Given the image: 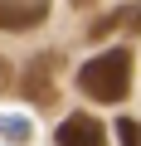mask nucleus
<instances>
[{
    "label": "nucleus",
    "instance_id": "nucleus-1",
    "mask_svg": "<svg viewBox=\"0 0 141 146\" xmlns=\"http://www.w3.org/2000/svg\"><path fill=\"white\" fill-rule=\"evenodd\" d=\"M78 88L93 102H122L126 88H131V54L126 49H107V54L88 58L78 68Z\"/></svg>",
    "mask_w": 141,
    "mask_h": 146
},
{
    "label": "nucleus",
    "instance_id": "nucleus-2",
    "mask_svg": "<svg viewBox=\"0 0 141 146\" xmlns=\"http://www.w3.org/2000/svg\"><path fill=\"white\" fill-rule=\"evenodd\" d=\"M54 136H58V146H107V131H102V122H97V117H88V112L63 117Z\"/></svg>",
    "mask_w": 141,
    "mask_h": 146
},
{
    "label": "nucleus",
    "instance_id": "nucleus-3",
    "mask_svg": "<svg viewBox=\"0 0 141 146\" xmlns=\"http://www.w3.org/2000/svg\"><path fill=\"white\" fill-rule=\"evenodd\" d=\"M49 15L44 0H0V29H34Z\"/></svg>",
    "mask_w": 141,
    "mask_h": 146
},
{
    "label": "nucleus",
    "instance_id": "nucleus-4",
    "mask_svg": "<svg viewBox=\"0 0 141 146\" xmlns=\"http://www.w3.org/2000/svg\"><path fill=\"white\" fill-rule=\"evenodd\" d=\"M54 63H58L54 54H39V58L29 63V73H24V93H29L34 102H49V98H54V83H49V73H54Z\"/></svg>",
    "mask_w": 141,
    "mask_h": 146
},
{
    "label": "nucleus",
    "instance_id": "nucleus-5",
    "mask_svg": "<svg viewBox=\"0 0 141 146\" xmlns=\"http://www.w3.org/2000/svg\"><path fill=\"white\" fill-rule=\"evenodd\" d=\"M117 136H122V146H141V122L122 117V122H117Z\"/></svg>",
    "mask_w": 141,
    "mask_h": 146
},
{
    "label": "nucleus",
    "instance_id": "nucleus-6",
    "mask_svg": "<svg viewBox=\"0 0 141 146\" xmlns=\"http://www.w3.org/2000/svg\"><path fill=\"white\" fill-rule=\"evenodd\" d=\"M112 20H117V25H126V29H141V5H126V10H117Z\"/></svg>",
    "mask_w": 141,
    "mask_h": 146
},
{
    "label": "nucleus",
    "instance_id": "nucleus-7",
    "mask_svg": "<svg viewBox=\"0 0 141 146\" xmlns=\"http://www.w3.org/2000/svg\"><path fill=\"white\" fill-rule=\"evenodd\" d=\"M5 83H10V63L0 58V88H5Z\"/></svg>",
    "mask_w": 141,
    "mask_h": 146
},
{
    "label": "nucleus",
    "instance_id": "nucleus-8",
    "mask_svg": "<svg viewBox=\"0 0 141 146\" xmlns=\"http://www.w3.org/2000/svg\"><path fill=\"white\" fill-rule=\"evenodd\" d=\"M73 5H78V10H88V5H97V0H73Z\"/></svg>",
    "mask_w": 141,
    "mask_h": 146
}]
</instances>
